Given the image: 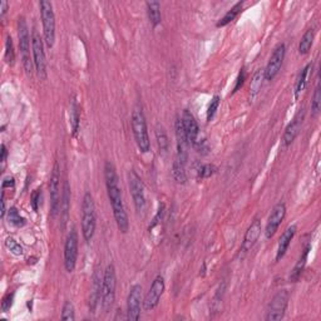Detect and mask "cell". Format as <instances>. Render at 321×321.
<instances>
[{"label": "cell", "mask_w": 321, "mask_h": 321, "mask_svg": "<svg viewBox=\"0 0 321 321\" xmlns=\"http://www.w3.org/2000/svg\"><path fill=\"white\" fill-rule=\"evenodd\" d=\"M5 246H6V249H8L12 253H14L15 256H22L24 253V250H23V247H22V245H20L18 241H15L13 237L6 238Z\"/></svg>", "instance_id": "35"}, {"label": "cell", "mask_w": 321, "mask_h": 321, "mask_svg": "<svg viewBox=\"0 0 321 321\" xmlns=\"http://www.w3.org/2000/svg\"><path fill=\"white\" fill-rule=\"evenodd\" d=\"M181 122H182V127H183V131L186 133L188 144L195 146L200 140V127H198L197 120L189 111H184L182 118H181Z\"/></svg>", "instance_id": "17"}, {"label": "cell", "mask_w": 321, "mask_h": 321, "mask_svg": "<svg viewBox=\"0 0 321 321\" xmlns=\"http://www.w3.org/2000/svg\"><path fill=\"white\" fill-rule=\"evenodd\" d=\"M6 156H8V151H6L5 144H1V162H5L6 160Z\"/></svg>", "instance_id": "43"}, {"label": "cell", "mask_w": 321, "mask_h": 321, "mask_svg": "<svg viewBox=\"0 0 321 321\" xmlns=\"http://www.w3.org/2000/svg\"><path fill=\"white\" fill-rule=\"evenodd\" d=\"M100 291H102V282H100V278L95 275L94 282H93L92 294H91V301H89V305H91V309L92 310L95 309L98 301L100 300Z\"/></svg>", "instance_id": "29"}, {"label": "cell", "mask_w": 321, "mask_h": 321, "mask_svg": "<svg viewBox=\"0 0 321 321\" xmlns=\"http://www.w3.org/2000/svg\"><path fill=\"white\" fill-rule=\"evenodd\" d=\"M289 291L287 290H281L273 298L271 302L269 305L266 313L267 321H276L281 320L286 313L287 304H289Z\"/></svg>", "instance_id": "9"}, {"label": "cell", "mask_w": 321, "mask_h": 321, "mask_svg": "<svg viewBox=\"0 0 321 321\" xmlns=\"http://www.w3.org/2000/svg\"><path fill=\"white\" fill-rule=\"evenodd\" d=\"M13 300H14V293H9L4 296L3 301H1V311L3 313H8L10 310L13 305Z\"/></svg>", "instance_id": "39"}, {"label": "cell", "mask_w": 321, "mask_h": 321, "mask_svg": "<svg viewBox=\"0 0 321 321\" xmlns=\"http://www.w3.org/2000/svg\"><path fill=\"white\" fill-rule=\"evenodd\" d=\"M79 122H80V115H79V107H78L77 100H72V106H70V124H72L73 133H77L79 129Z\"/></svg>", "instance_id": "31"}, {"label": "cell", "mask_w": 321, "mask_h": 321, "mask_svg": "<svg viewBox=\"0 0 321 321\" xmlns=\"http://www.w3.org/2000/svg\"><path fill=\"white\" fill-rule=\"evenodd\" d=\"M262 79H264V72L257 70V72L253 74L252 80H251V86H250V94H251V99H253V98L258 94V92L261 91Z\"/></svg>", "instance_id": "30"}, {"label": "cell", "mask_w": 321, "mask_h": 321, "mask_svg": "<svg viewBox=\"0 0 321 321\" xmlns=\"http://www.w3.org/2000/svg\"><path fill=\"white\" fill-rule=\"evenodd\" d=\"M305 120V108L298 109V112L296 113L294 119L291 120V123L286 127L285 129V133L282 136V146L285 148H287L289 146L293 144L294 140L296 139V137L300 133L301 128H302V124H304Z\"/></svg>", "instance_id": "15"}, {"label": "cell", "mask_w": 321, "mask_h": 321, "mask_svg": "<svg viewBox=\"0 0 321 321\" xmlns=\"http://www.w3.org/2000/svg\"><path fill=\"white\" fill-rule=\"evenodd\" d=\"M320 108H321V91H320V84H316L315 92H314L313 95V100H311V115L313 117H316V115L320 113Z\"/></svg>", "instance_id": "34"}, {"label": "cell", "mask_w": 321, "mask_h": 321, "mask_svg": "<svg viewBox=\"0 0 321 321\" xmlns=\"http://www.w3.org/2000/svg\"><path fill=\"white\" fill-rule=\"evenodd\" d=\"M147 14L149 22L153 26H157L160 23L162 15H160V4L158 1H147Z\"/></svg>", "instance_id": "24"}, {"label": "cell", "mask_w": 321, "mask_h": 321, "mask_svg": "<svg viewBox=\"0 0 321 321\" xmlns=\"http://www.w3.org/2000/svg\"><path fill=\"white\" fill-rule=\"evenodd\" d=\"M97 227V212L95 204L92 193L87 192L82 202V235L83 238L89 242L92 240Z\"/></svg>", "instance_id": "2"}, {"label": "cell", "mask_w": 321, "mask_h": 321, "mask_svg": "<svg viewBox=\"0 0 321 321\" xmlns=\"http://www.w3.org/2000/svg\"><path fill=\"white\" fill-rule=\"evenodd\" d=\"M40 200H42V189L37 188L34 192L32 193V197H30V205H32L33 209H34L35 212L39 209Z\"/></svg>", "instance_id": "38"}, {"label": "cell", "mask_w": 321, "mask_h": 321, "mask_svg": "<svg viewBox=\"0 0 321 321\" xmlns=\"http://www.w3.org/2000/svg\"><path fill=\"white\" fill-rule=\"evenodd\" d=\"M39 8L42 24H43L44 43L50 49L54 46L55 43V15L53 4L46 0H42L39 3Z\"/></svg>", "instance_id": "5"}, {"label": "cell", "mask_w": 321, "mask_h": 321, "mask_svg": "<svg viewBox=\"0 0 321 321\" xmlns=\"http://www.w3.org/2000/svg\"><path fill=\"white\" fill-rule=\"evenodd\" d=\"M128 184L129 191L133 198V204H135L137 212H144L146 209V196H144V186L143 182L136 172L135 169H131L128 172Z\"/></svg>", "instance_id": "8"}, {"label": "cell", "mask_w": 321, "mask_h": 321, "mask_svg": "<svg viewBox=\"0 0 321 321\" xmlns=\"http://www.w3.org/2000/svg\"><path fill=\"white\" fill-rule=\"evenodd\" d=\"M8 222L15 227H23V226H25V224H26L25 218L20 215V212L18 211V208L14 206L10 207L8 211Z\"/></svg>", "instance_id": "27"}, {"label": "cell", "mask_w": 321, "mask_h": 321, "mask_svg": "<svg viewBox=\"0 0 321 321\" xmlns=\"http://www.w3.org/2000/svg\"><path fill=\"white\" fill-rule=\"evenodd\" d=\"M221 98L218 95H213V98L211 99V103H209L208 109H207V120H211L213 117H215L216 112H217L218 106H220Z\"/></svg>", "instance_id": "37"}, {"label": "cell", "mask_w": 321, "mask_h": 321, "mask_svg": "<svg viewBox=\"0 0 321 321\" xmlns=\"http://www.w3.org/2000/svg\"><path fill=\"white\" fill-rule=\"evenodd\" d=\"M60 319L66 321L74 320L75 319V313H74V306L70 301H66L63 305V310H62V315Z\"/></svg>", "instance_id": "36"}, {"label": "cell", "mask_w": 321, "mask_h": 321, "mask_svg": "<svg viewBox=\"0 0 321 321\" xmlns=\"http://www.w3.org/2000/svg\"><path fill=\"white\" fill-rule=\"evenodd\" d=\"M132 131L135 136L136 143L140 152L147 153L151 149V142H149L148 131H147V122L143 112L140 108H135L132 113Z\"/></svg>", "instance_id": "4"}, {"label": "cell", "mask_w": 321, "mask_h": 321, "mask_svg": "<svg viewBox=\"0 0 321 321\" xmlns=\"http://www.w3.org/2000/svg\"><path fill=\"white\" fill-rule=\"evenodd\" d=\"M309 251H310V245H307V246L304 249V251H302V253H301L298 261L296 262L295 267H294V270H293V273H291V275H290V280L293 281V282H296V281L300 278L302 271H304V267H305V265H306L307 256H309Z\"/></svg>", "instance_id": "21"}, {"label": "cell", "mask_w": 321, "mask_h": 321, "mask_svg": "<svg viewBox=\"0 0 321 321\" xmlns=\"http://www.w3.org/2000/svg\"><path fill=\"white\" fill-rule=\"evenodd\" d=\"M242 8H244V1H238V3H236L235 5H233L232 8L229 9V12L224 15V18H221L220 22L217 23L218 28H220V26H226L227 24L233 22V20L237 18V15L242 12Z\"/></svg>", "instance_id": "25"}, {"label": "cell", "mask_w": 321, "mask_h": 321, "mask_svg": "<svg viewBox=\"0 0 321 321\" xmlns=\"http://www.w3.org/2000/svg\"><path fill=\"white\" fill-rule=\"evenodd\" d=\"M156 138H157V143H158V147H160V151H162V152H167L169 147V142H168V137H167L166 132H164V129L162 128V127H157V128H156Z\"/></svg>", "instance_id": "32"}, {"label": "cell", "mask_w": 321, "mask_h": 321, "mask_svg": "<svg viewBox=\"0 0 321 321\" xmlns=\"http://www.w3.org/2000/svg\"><path fill=\"white\" fill-rule=\"evenodd\" d=\"M32 54L33 63H34L35 70L40 79L46 78V53H44V40L42 39L37 30H33L32 34Z\"/></svg>", "instance_id": "7"}, {"label": "cell", "mask_w": 321, "mask_h": 321, "mask_svg": "<svg viewBox=\"0 0 321 321\" xmlns=\"http://www.w3.org/2000/svg\"><path fill=\"white\" fill-rule=\"evenodd\" d=\"M5 200H4V195L1 197V218L5 217Z\"/></svg>", "instance_id": "44"}, {"label": "cell", "mask_w": 321, "mask_h": 321, "mask_svg": "<svg viewBox=\"0 0 321 321\" xmlns=\"http://www.w3.org/2000/svg\"><path fill=\"white\" fill-rule=\"evenodd\" d=\"M261 235V220L260 218H255V220L251 222V225L247 229L246 233H245L244 241H242V245H241L240 252L247 253L250 250L252 249L253 246L257 242L258 237Z\"/></svg>", "instance_id": "18"}, {"label": "cell", "mask_w": 321, "mask_h": 321, "mask_svg": "<svg viewBox=\"0 0 321 321\" xmlns=\"http://www.w3.org/2000/svg\"><path fill=\"white\" fill-rule=\"evenodd\" d=\"M6 187H12V188L14 187V178L10 177V176L3 181V188H6Z\"/></svg>", "instance_id": "42"}, {"label": "cell", "mask_w": 321, "mask_h": 321, "mask_svg": "<svg viewBox=\"0 0 321 321\" xmlns=\"http://www.w3.org/2000/svg\"><path fill=\"white\" fill-rule=\"evenodd\" d=\"M115 289H117V276L113 265H108L104 270L102 278V291H100V306L104 313H109L115 300Z\"/></svg>", "instance_id": "3"}, {"label": "cell", "mask_w": 321, "mask_h": 321, "mask_svg": "<svg viewBox=\"0 0 321 321\" xmlns=\"http://www.w3.org/2000/svg\"><path fill=\"white\" fill-rule=\"evenodd\" d=\"M164 289H166V285H164L163 276H156L152 285L149 287L148 293H147V295L143 298L144 311H152V310L157 307L158 302H160V298H162L164 293Z\"/></svg>", "instance_id": "13"}, {"label": "cell", "mask_w": 321, "mask_h": 321, "mask_svg": "<svg viewBox=\"0 0 321 321\" xmlns=\"http://www.w3.org/2000/svg\"><path fill=\"white\" fill-rule=\"evenodd\" d=\"M69 208H70V189H69L68 182H64L63 193H62V201H60V217L63 220V224H66L68 220Z\"/></svg>", "instance_id": "20"}, {"label": "cell", "mask_w": 321, "mask_h": 321, "mask_svg": "<svg viewBox=\"0 0 321 321\" xmlns=\"http://www.w3.org/2000/svg\"><path fill=\"white\" fill-rule=\"evenodd\" d=\"M296 231H298V226H296V225H291V226L287 227L286 231L281 235L280 240H278L277 251H276V261H280L281 258L286 255L289 246L291 245V241L295 237Z\"/></svg>", "instance_id": "19"}, {"label": "cell", "mask_w": 321, "mask_h": 321, "mask_svg": "<svg viewBox=\"0 0 321 321\" xmlns=\"http://www.w3.org/2000/svg\"><path fill=\"white\" fill-rule=\"evenodd\" d=\"M172 173H173V177H175V180L177 181L178 183H184L187 181L186 164L180 162V160H175V162H173Z\"/></svg>", "instance_id": "28"}, {"label": "cell", "mask_w": 321, "mask_h": 321, "mask_svg": "<svg viewBox=\"0 0 321 321\" xmlns=\"http://www.w3.org/2000/svg\"><path fill=\"white\" fill-rule=\"evenodd\" d=\"M195 172L197 178H201V180H204V178H208L212 177L216 172H217V167L213 166V164L209 163H196L195 164Z\"/></svg>", "instance_id": "26"}, {"label": "cell", "mask_w": 321, "mask_h": 321, "mask_svg": "<svg viewBox=\"0 0 321 321\" xmlns=\"http://www.w3.org/2000/svg\"><path fill=\"white\" fill-rule=\"evenodd\" d=\"M4 59L9 66H13L15 60V50H14V44H13V39L10 35L6 37L5 40V54H4Z\"/></svg>", "instance_id": "33"}, {"label": "cell", "mask_w": 321, "mask_h": 321, "mask_svg": "<svg viewBox=\"0 0 321 321\" xmlns=\"http://www.w3.org/2000/svg\"><path fill=\"white\" fill-rule=\"evenodd\" d=\"M285 54H286V46L284 43L278 44L275 49H274L273 54L270 57L269 63H267L266 68L264 70V79L265 80H274V78L280 72L282 63H284Z\"/></svg>", "instance_id": "14"}, {"label": "cell", "mask_w": 321, "mask_h": 321, "mask_svg": "<svg viewBox=\"0 0 321 321\" xmlns=\"http://www.w3.org/2000/svg\"><path fill=\"white\" fill-rule=\"evenodd\" d=\"M78 241H79L78 232L75 229H73L67 236L66 245H64V267L69 274L73 273L77 266Z\"/></svg>", "instance_id": "11"}, {"label": "cell", "mask_w": 321, "mask_h": 321, "mask_svg": "<svg viewBox=\"0 0 321 321\" xmlns=\"http://www.w3.org/2000/svg\"><path fill=\"white\" fill-rule=\"evenodd\" d=\"M285 216H286V206H285L284 202H278L273 208V211H271V213H270L269 216V220H267L266 229H265V236H266V238L274 237V235H275L276 231L278 229L280 225L282 224Z\"/></svg>", "instance_id": "16"}, {"label": "cell", "mask_w": 321, "mask_h": 321, "mask_svg": "<svg viewBox=\"0 0 321 321\" xmlns=\"http://www.w3.org/2000/svg\"><path fill=\"white\" fill-rule=\"evenodd\" d=\"M49 195H50V212L52 216H57L60 211V201H62V193H60V166L55 162L53 166L50 181H49Z\"/></svg>", "instance_id": "10"}, {"label": "cell", "mask_w": 321, "mask_h": 321, "mask_svg": "<svg viewBox=\"0 0 321 321\" xmlns=\"http://www.w3.org/2000/svg\"><path fill=\"white\" fill-rule=\"evenodd\" d=\"M245 79H246V73H245V69H241V72L238 73L237 79H236V86H235V88H233V93L237 92L238 89L244 86Z\"/></svg>", "instance_id": "40"}, {"label": "cell", "mask_w": 321, "mask_h": 321, "mask_svg": "<svg viewBox=\"0 0 321 321\" xmlns=\"http://www.w3.org/2000/svg\"><path fill=\"white\" fill-rule=\"evenodd\" d=\"M8 1H5V0H3L1 3H0V15H1V18H4V15L6 14V12H8Z\"/></svg>", "instance_id": "41"}, {"label": "cell", "mask_w": 321, "mask_h": 321, "mask_svg": "<svg viewBox=\"0 0 321 321\" xmlns=\"http://www.w3.org/2000/svg\"><path fill=\"white\" fill-rule=\"evenodd\" d=\"M314 38H315V30L313 28L307 29L305 34L302 35V38H301L300 44H298V53L301 55H305L310 52V49H311L314 43Z\"/></svg>", "instance_id": "23"}, {"label": "cell", "mask_w": 321, "mask_h": 321, "mask_svg": "<svg viewBox=\"0 0 321 321\" xmlns=\"http://www.w3.org/2000/svg\"><path fill=\"white\" fill-rule=\"evenodd\" d=\"M142 286L133 285L129 290L127 298V320L136 321L140 318V311L143 306V298H142Z\"/></svg>", "instance_id": "12"}, {"label": "cell", "mask_w": 321, "mask_h": 321, "mask_svg": "<svg viewBox=\"0 0 321 321\" xmlns=\"http://www.w3.org/2000/svg\"><path fill=\"white\" fill-rule=\"evenodd\" d=\"M313 70V63H309L306 67H305L302 70H301L300 75L298 78V82H296V87H295V97L298 98V94H300L307 86V82H309L310 78V73Z\"/></svg>", "instance_id": "22"}, {"label": "cell", "mask_w": 321, "mask_h": 321, "mask_svg": "<svg viewBox=\"0 0 321 321\" xmlns=\"http://www.w3.org/2000/svg\"><path fill=\"white\" fill-rule=\"evenodd\" d=\"M18 38H19V49L24 70L28 75H32L34 63L30 58V37H29L28 25H26L24 17H20L18 19Z\"/></svg>", "instance_id": "6"}, {"label": "cell", "mask_w": 321, "mask_h": 321, "mask_svg": "<svg viewBox=\"0 0 321 321\" xmlns=\"http://www.w3.org/2000/svg\"><path fill=\"white\" fill-rule=\"evenodd\" d=\"M104 181H106L107 193H108L109 202L112 206L115 220L117 222L118 229L122 233H127L129 229V220L128 215L126 212L123 204V197H122V189L119 187V181H118L117 169L112 162L107 160L104 164Z\"/></svg>", "instance_id": "1"}]
</instances>
